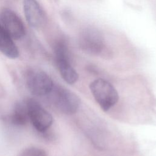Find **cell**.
Instances as JSON below:
<instances>
[{"label": "cell", "instance_id": "6da1fadb", "mask_svg": "<svg viewBox=\"0 0 156 156\" xmlns=\"http://www.w3.org/2000/svg\"><path fill=\"white\" fill-rule=\"evenodd\" d=\"M90 89L96 102L105 112L110 109L118 101L117 91L106 80L100 78L94 80L90 83Z\"/></svg>", "mask_w": 156, "mask_h": 156}, {"label": "cell", "instance_id": "7a4b0ae2", "mask_svg": "<svg viewBox=\"0 0 156 156\" xmlns=\"http://www.w3.org/2000/svg\"><path fill=\"white\" fill-rule=\"evenodd\" d=\"M54 105L66 115L75 113L80 105L79 97L73 92L60 86H54L48 94Z\"/></svg>", "mask_w": 156, "mask_h": 156}, {"label": "cell", "instance_id": "3957f363", "mask_svg": "<svg viewBox=\"0 0 156 156\" xmlns=\"http://www.w3.org/2000/svg\"><path fill=\"white\" fill-rule=\"evenodd\" d=\"M26 83L29 91L37 96L48 95L54 86L50 76L38 69H30L27 72Z\"/></svg>", "mask_w": 156, "mask_h": 156}, {"label": "cell", "instance_id": "277c9868", "mask_svg": "<svg viewBox=\"0 0 156 156\" xmlns=\"http://www.w3.org/2000/svg\"><path fill=\"white\" fill-rule=\"evenodd\" d=\"M54 54L57 68L63 80L69 84L76 82L79 76L70 63L66 45L63 42L58 43L54 48Z\"/></svg>", "mask_w": 156, "mask_h": 156}, {"label": "cell", "instance_id": "5b68a950", "mask_svg": "<svg viewBox=\"0 0 156 156\" xmlns=\"http://www.w3.org/2000/svg\"><path fill=\"white\" fill-rule=\"evenodd\" d=\"M25 102L33 126L40 132H46L52 124V115L35 99L28 98Z\"/></svg>", "mask_w": 156, "mask_h": 156}, {"label": "cell", "instance_id": "8992f818", "mask_svg": "<svg viewBox=\"0 0 156 156\" xmlns=\"http://www.w3.org/2000/svg\"><path fill=\"white\" fill-rule=\"evenodd\" d=\"M79 44L82 49L92 54H99L104 49V38L100 32L91 27L83 30L79 35Z\"/></svg>", "mask_w": 156, "mask_h": 156}, {"label": "cell", "instance_id": "52a82bcc", "mask_svg": "<svg viewBox=\"0 0 156 156\" xmlns=\"http://www.w3.org/2000/svg\"><path fill=\"white\" fill-rule=\"evenodd\" d=\"M0 26L13 40L22 38L26 34L25 26L20 18L12 10L4 9L0 13Z\"/></svg>", "mask_w": 156, "mask_h": 156}, {"label": "cell", "instance_id": "ba28073f", "mask_svg": "<svg viewBox=\"0 0 156 156\" xmlns=\"http://www.w3.org/2000/svg\"><path fill=\"white\" fill-rule=\"evenodd\" d=\"M24 13L28 24L33 28L40 29L46 22V16L37 0H23Z\"/></svg>", "mask_w": 156, "mask_h": 156}, {"label": "cell", "instance_id": "9c48e42d", "mask_svg": "<svg viewBox=\"0 0 156 156\" xmlns=\"http://www.w3.org/2000/svg\"><path fill=\"white\" fill-rule=\"evenodd\" d=\"M0 51L9 58L15 59L19 56V51L13 39L1 26Z\"/></svg>", "mask_w": 156, "mask_h": 156}, {"label": "cell", "instance_id": "30bf717a", "mask_svg": "<svg viewBox=\"0 0 156 156\" xmlns=\"http://www.w3.org/2000/svg\"><path fill=\"white\" fill-rule=\"evenodd\" d=\"M10 122L16 126H23L29 121L27 107L24 102H18L14 106L13 110L9 116Z\"/></svg>", "mask_w": 156, "mask_h": 156}, {"label": "cell", "instance_id": "8fae6325", "mask_svg": "<svg viewBox=\"0 0 156 156\" xmlns=\"http://www.w3.org/2000/svg\"><path fill=\"white\" fill-rule=\"evenodd\" d=\"M18 156H47L44 150L37 147H29L22 150Z\"/></svg>", "mask_w": 156, "mask_h": 156}]
</instances>
